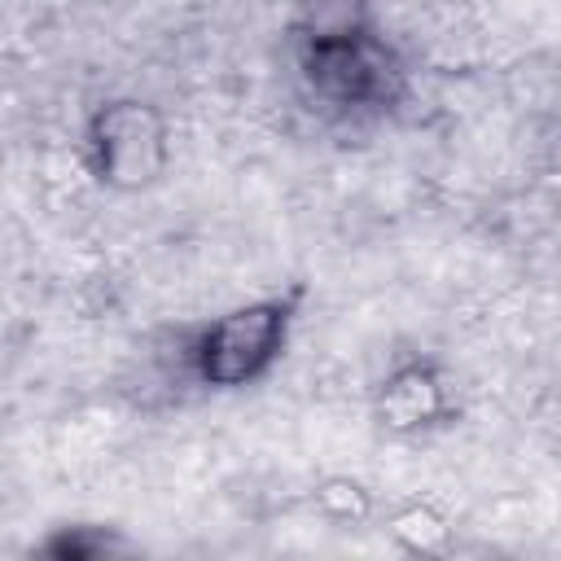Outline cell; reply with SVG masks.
Wrapping results in <instances>:
<instances>
[{
    "mask_svg": "<svg viewBox=\"0 0 561 561\" xmlns=\"http://www.w3.org/2000/svg\"><path fill=\"white\" fill-rule=\"evenodd\" d=\"M368 416H373L377 434H386L394 443L434 438L460 421L456 381L443 368V359H434L425 351H408L373 381Z\"/></svg>",
    "mask_w": 561,
    "mask_h": 561,
    "instance_id": "cell-4",
    "label": "cell"
},
{
    "mask_svg": "<svg viewBox=\"0 0 561 561\" xmlns=\"http://www.w3.org/2000/svg\"><path fill=\"white\" fill-rule=\"evenodd\" d=\"M381 530L390 535V543L399 552H412V557H438V552L451 548V522H447V513L434 500H421V495L390 504Z\"/></svg>",
    "mask_w": 561,
    "mask_h": 561,
    "instance_id": "cell-5",
    "label": "cell"
},
{
    "mask_svg": "<svg viewBox=\"0 0 561 561\" xmlns=\"http://www.w3.org/2000/svg\"><path fill=\"white\" fill-rule=\"evenodd\" d=\"M285 44L307 105L329 123H381L412 96V66L373 0H294Z\"/></svg>",
    "mask_w": 561,
    "mask_h": 561,
    "instance_id": "cell-1",
    "label": "cell"
},
{
    "mask_svg": "<svg viewBox=\"0 0 561 561\" xmlns=\"http://www.w3.org/2000/svg\"><path fill=\"white\" fill-rule=\"evenodd\" d=\"M31 552H39L48 561H110V557L136 552V543L110 522H61Z\"/></svg>",
    "mask_w": 561,
    "mask_h": 561,
    "instance_id": "cell-6",
    "label": "cell"
},
{
    "mask_svg": "<svg viewBox=\"0 0 561 561\" xmlns=\"http://www.w3.org/2000/svg\"><path fill=\"white\" fill-rule=\"evenodd\" d=\"M175 158V131L158 101L149 96H105L88 110L79 127V162L96 188L136 197L162 184Z\"/></svg>",
    "mask_w": 561,
    "mask_h": 561,
    "instance_id": "cell-3",
    "label": "cell"
},
{
    "mask_svg": "<svg viewBox=\"0 0 561 561\" xmlns=\"http://www.w3.org/2000/svg\"><path fill=\"white\" fill-rule=\"evenodd\" d=\"M311 504H316L320 517H329V522H337V526H364V522L377 517V500H373V491H368L359 478H346V473L316 482Z\"/></svg>",
    "mask_w": 561,
    "mask_h": 561,
    "instance_id": "cell-7",
    "label": "cell"
},
{
    "mask_svg": "<svg viewBox=\"0 0 561 561\" xmlns=\"http://www.w3.org/2000/svg\"><path fill=\"white\" fill-rule=\"evenodd\" d=\"M302 307L307 285L294 280L188 324L175 342V373L206 394H241L267 381L294 342Z\"/></svg>",
    "mask_w": 561,
    "mask_h": 561,
    "instance_id": "cell-2",
    "label": "cell"
}]
</instances>
